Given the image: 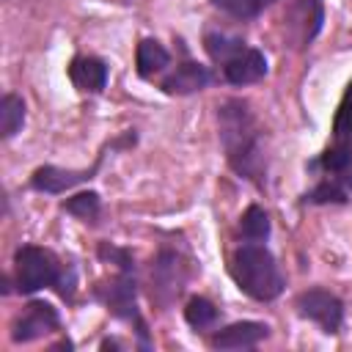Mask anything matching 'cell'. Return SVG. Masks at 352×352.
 <instances>
[{
    "instance_id": "cell-1",
    "label": "cell",
    "mask_w": 352,
    "mask_h": 352,
    "mask_svg": "<svg viewBox=\"0 0 352 352\" xmlns=\"http://www.w3.org/2000/svg\"><path fill=\"white\" fill-rule=\"evenodd\" d=\"M220 138L234 170L248 179H258L264 170V157L258 146V126L245 102L231 99L220 107Z\"/></svg>"
},
{
    "instance_id": "cell-2",
    "label": "cell",
    "mask_w": 352,
    "mask_h": 352,
    "mask_svg": "<svg viewBox=\"0 0 352 352\" xmlns=\"http://www.w3.org/2000/svg\"><path fill=\"white\" fill-rule=\"evenodd\" d=\"M231 275L253 300H275L283 292V275L272 253L261 245H242L231 258Z\"/></svg>"
},
{
    "instance_id": "cell-3",
    "label": "cell",
    "mask_w": 352,
    "mask_h": 352,
    "mask_svg": "<svg viewBox=\"0 0 352 352\" xmlns=\"http://www.w3.org/2000/svg\"><path fill=\"white\" fill-rule=\"evenodd\" d=\"M58 280H60V261L55 258L52 250L33 248V245H25L16 250V286H19V292L30 294V292H38V289L58 283Z\"/></svg>"
},
{
    "instance_id": "cell-4",
    "label": "cell",
    "mask_w": 352,
    "mask_h": 352,
    "mask_svg": "<svg viewBox=\"0 0 352 352\" xmlns=\"http://www.w3.org/2000/svg\"><path fill=\"white\" fill-rule=\"evenodd\" d=\"M297 311L316 322L324 333H336L341 327V319H344V305L336 294L324 292V289H308L297 297Z\"/></svg>"
},
{
    "instance_id": "cell-5",
    "label": "cell",
    "mask_w": 352,
    "mask_h": 352,
    "mask_svg": "<svg viewBox=\"0 0 352 352\" xmlns=\"http://www.w3.org/2000/svg\"><path fill=\"white\" fill-rule=\"evenodd\" d=\"M58 324H60V319H58V314H55L52 305H47V302H30L28 311L14 322L11 338L16 344L19 341H33V338H41V336L58 330Z\"/></svg>"
},
{
    "instance_id": "cell-6",
    "label": "cell",
    "mask_w": 352,
    "mask_h": 352,
    "mask_svg": "<svg viewBox=\"0 0 352 352\" xmlns=\"http://www.w3.org/2000/svg\"><path fill=\"white\" fill-rule=\"evenodd\" d=\"M223 72H226V80L234 82V85H248V82H256L267 74V60L258 50L253 47H242L234 58H228L223 63Z\"/></svg>"
},
{
    "instance_id": "cell-7",
    "label": "cell",
    "mask_w": 352,
    "mask_h": 352,
    "mask_svg": "<svg viewBox=\"0 0 352 352\" xmlns=\"http://www.w3.org/2000/svg\"><path fill=\"white\" fill-rule=\"evenodd\" d=\"M270 327L261 322H234L212 336V346L217 349H248L256 346L261 338H267Z\"/></svg>"
},
{
    "instance_id": "cell-8",
    "label": "cell",
    "mask_w": 352,
    "mask_h": 352,
    "mask_svg": "<svg viewBox=\"0 0 352 352\" xmlns=\"http://www.w3.org/2000/svg\"><path fill=\"white\" fill-rule=\"evenodd\" d=\"M91 179V170H66V168H55V165H44L33 173L30 184L41 192H63L80 182Z\"/></svg>"
},
{
    "instance_id": "cell-9",
    "label": "cell",
    "mask_w": 352,
    "mask_h": 352,
    "mask_svg": "<svg viewBox=\"0 0 352 352\" xmlns=\"http://www.w3.org/2000/svg\"><path fill=\"white\" fill-rule=\"evenodd\" d=\"M209 82V69L201 63H182L162 80L165 94H195Z\"/></svg>"
},
{
    "instance_id": "cell-10",
    "label": "cell",
    "mask_w": 352,
    "mask_h": 352,
    "mask_svg": "<svg viewBox=\"0 0 352 352\" xmlns=\"http://www.w3.org/2000/svg\"><path fill=\"white\" fill-rule=\"evenodd\" d=\"M69 77L80 91H102L107 82V66L99 58H74L69 66Z\"/></svg>"
},
{
    "instance_id": "cell-11",
    "label": "cell",
    "mask_w": 352,
    "mask_h": 352,
    "mask_svg": "<svg viewBox=\"0 0 352 352\" xmlns=\"http://www.w3.org/2000/svg\"><path fill=\"white\" fill-rule=\"evenodd\" d=\"M104 302H107V308H110L116 316L132 319V316H135V280H132L129 275L116 278V280L107 286Z\"/></svg>"
},
{
    "instance_id": "cell-12",
    "label": "cell",
    "mask_w": 352,
    "mask_h": 352,
    "mask_svg": "<svg viewBox=\"0 0 352 352\" xmlns=\"http://www.w3.org/2000/svg\"><path fill=\"white\" fill-rule=\"evenodd\" d=\"M168 60H170V55H168V50H165L160 41L143 38V41L138 44L135 63H138V72H140L143 77H151L154 72H162V69L168 66Z\"/></svg>"
},
{
    "instance_id": "cell-13",
    "label": "cell",
    "mask_w": 352,
    "mask_h": 352,
    "mask_svg": "<svg viewBox=\"0 0 352 352\" xmlns=\"http://www.w3.org/2000/svg\"><path fill=\"white\" fill-rule=\"evenodd\" d=\"M25 124V102L16 94H6L0 99V132L3 138H14Z\"/></svg>"
},
{
    "instance_id": "cell-14",
    "label": "cell",
    "mask_w": 352,
    "mask_h": 352,
    "mask_svg": "<svg viewBox=\"0 0 352 352\" xmlns=\"http://www.w3.org/2000/svg\"><path fill=\"white\" fill-rule=\"evenodd\" d=\"M242 234L248 239H253V242L267 239V234H270V217H267V212L261 206H248V212L242 214Z\"/></svg>"
},
{
    "instance_id": "cell-15",
    "label": "cell",
    "mask_w": 352,
    "mask_h": 352,
    "mask_svg": "<svg viewBox=\"0 0 352 352\" xmlns=\"http://www.w3.org/2000/svg\"><path fill=\"white\" fill-rule=\"evenodd\" d=\"M176 270H179L176 256L165 253L162 261H160L157 270H154V286H157V289H168L170 294H179V283H182V278L176 275Z\"/></svg>"
},
{
    "instance_id": "cell-16",
    "label": "cell",
    "mask_w": 352,
    "mask_h": 352,
    "mask_svg": "<svg viewBox=\"0 0 352 352\" xmlns=\"http://www.w3.org/2000/svg\"><path fill=\"white\" fill-rule=\"evenodd\" d=\"M184 319L192 324V327H209L214 319H217V308L209 302V300H204V297H192L190 302H187V308H184Z\"/></svg>"
},
{
    "instance_id": "cell-17",
    "label": "cell",
    "mask_w": 352,
    "mask_h": 352,
    "mask_svg": "<svg viewBox=\"0 0 352 352\" xmlns=\"http://www.w3.org/2000/svg\"><path fill=\"white\" fill-rule=\"evenodd\" d=\"M242 47H245V44H242L239 38H231V36H223V33H209V36H206V50H209V55H212L214 60H220V63H226L228 58H234Z\"/></svg>"
},
{
    "instance_id": "cell-18",
    "label": "cell",
    "mask_w": 352,
    "mask_h": 352,
    "mask_svg": "<svg viewBox=\"0 0 352 352\" xmlns=\"http://www.w3.org/2000/svg\"><path fill=\"white\" fill-rule=\"evenodd\" d=\"M63 209L72 212V214H77V217H82V220H91L99 212V195L96 192H80V195L69 198L63 204Z\"/></svg>"
},
{
    "instance_id": "cell-19",
    "label": "cell",
    "mask_w": 352,
    "mask_h": 352,
    "mask_svg": "<svg viewBox=\"0 0 352 352\" xmlns=\"http://www.w3.org/2000/svg\"><path fill=\"white\" fill-rule=\"evenodd\" d=\"M336 138H338V143H346L352 138V82H349L344 102L338 107V116H336Z\"/></svg>"
},
{
    "instance_id": "cell-20",
    "label": "cell",
    "mask_w": 352,
    "mask_h": 352,
    "mask_svg": "<svg viewBox=\"0 0 352 352\" xmlns=\"http://www.w3.org/2000/svg\"><path fill=\"white\" fill-rule=\"evenodd\" d=\"M322 165H324L327 170H336V173L346 170V168L352 165V148H349V143H338V146L327 148L324 157H322Z\"/></svg>"
},
{
    "instance_id": "cell-21",
    "label": "cell",
    "mask_w": 352,
    "mask_h": 352,
    "mask_svg": "<svg viewBox=\"0 0 352 352\" xmlns=\"http://www.w3.org/2000/svg\"><path fill=\"white\" fill-rule=\"evenodd\" d=\"M217 8H223L226 14L231 16H239V19H250L258 14V3L256 0H212Z\"/></svg>"
},
{
    "instance_id": "cell-22",
    "label": "cell",
    "mask_w": 352,
    "mask_h": 352,
    "mask_svg": "<svg viewBox=\"0 0 352 352\" xmlns=\"http://www.w3.org/2000/svg\"><path fill=\"white\" fill-rule=\"evenodd\" d=\"M308 201L314 204H327V201H346V190L336 182H322L316 190L308 192Z\"/></svg>"
},
{
    "instance_id": "cell-23",
    "label": "cell",
    "mask_w": 352,
    "mask_h": 352,
    "mask_svg": "<svg viewBox=\"0 0 352 352\" xmlns=\"http://www.w3.org/2000/svg\"><path fill=\"white\" fill-rule=\"evenodd\" d=\"M256 3H258V11H261L264 6H270V3H275V0H256Z\"/></svg>"
}]
</instances>
